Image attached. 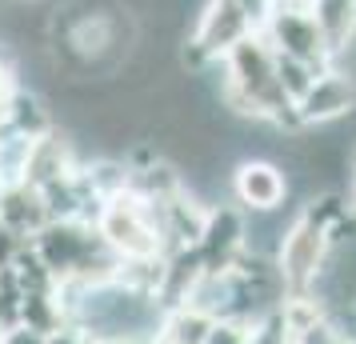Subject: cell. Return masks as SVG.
Segmentation results:
<instances>
[{
  "mask_svg": "<svg viewBox=\"0 0 356 344\" xmlns=\"http://www.w3.org/2000/svg\"><path fill=\"white\" fill-rule=\"evenodd\" d=\"M252 33H257V20L248 17L236 0H209L204 13H200V24H196L188 52L196 60H216V56H228Z\"/></svg>",
  "mask_w": 356,
  "mask_h": 344,
  "instance_id": "cell-5",
  "label": "cell"
},
{
  "mask_svg": "<svg viewBox=\"0 0 356 344\" xmlns=\"http://www.w3.org/2000/svg\"><path fill=\"white\" fill-rule=\"evenodd\" d=\"M24 4H33V0H24Z\"/></svg>",
  "mask_w": 356,
  "mask_h": 344,
  "instance_id": "cell-16",
  "label": "cell"
},
{
  "mask_svg": "<svg viewBox=\"0 0 356 344\" xmlns=\"http://www.w3.org/2000/svg\"><path fill=\"white\" fill-rule=\"evenodd\" d=\"M308 8H312V17L321 24L324 40H328V49L337 52L344 49L356 33V0H308Z\"/></svg>",
  "mask_w": 356,
  "mask_h": 344,
  "instance_id": "cell-9",
  "label": "cell"
},
{
  "mask_svg": "<svg viewBox=\"0 0 356 344\" xmlns=\"http://www.w3.org/2000/svg\"><path fill=\"white\" fill-rule=\"evenodd\" d=\"M264 40L276 49V56H292V60H305L312 68H324L332 56L312 8L300 0H276V8L264 20Z\"/></svg>",
  "mask_w": 356,
  "mask_h": 344,
  "instance_id": "cell-3",
  "label": "cell"
},
{
  "mask_svg": "<svg viewBox=\"0 0 356 344\" xmlns=\"http://www.w3.org/2000/svg\"><path fill=\"white\" fill-rule=\"evenodd\" d=\"M328 245H332L328 229L316 224V220H308V216H300V220L280 236V256H276L280 280H284L296 296H305L308 284L321 277V264H324V256H328Z\"/></svg>",
  "mask_w": 356,
  "mask_h": 344,
  "instance_id": "cell-4",
  "label": "cell"
},
{
  "mask_svg": "<svg viewBox=\"0 0 356 344\" xmlns=\"http://www.w3.org/2000/svg\"><path fill=\"white\" fill-rule=\"evenodd\" d=\"M49 336L52 332H44V328H36V325H24V320L0 328V344H49Z\"/></svg>",
  "mask_w": 356,
  "mask_h": 344,
  "instance_id": "cell-12",
  "label": "cell"
},
{
  "mask_svg": "<svg viewBox=\"0 0 356 344\" xmlns=\"http://www.w3.org/2000/svg\"><path fill=\"white\" fill-rule=\"evenodd\" d=\"M232 193L241 197L244 208L252 213H276L280 200L289 193V181L280 177V168L268 161H244L236 168V181H232Z\"/></svg>",
  "mask_w": 356,
  "mask_h": 344,
  "instance_id": "cell-7",
  "label": "cell"
},
{
  "mask_svg": "<svg viewBox=\"0 0 356 344\" xmlns=\"http://www.w3.org/2000/svg\"><path fill=\"white\" fill-rule=\"evenodd\" d=\"M0 129H13L20 136H49L52 132V120L44 113V104L33 97V92H24V88H13V97H8V113H4V124Z\"/></svg>",
  "mask_w": 356,
  "mask_h": 344,
  "instance_id": "cell-10",
  "label": "cell"
},
{
  "mask_svg": "<svg viewBox=\"0 0 356 344\" xmlns=\"http://www.w3.org/2000/svg\"><path fill=\"white\" fill-rule=\"evenodd\" d=\"M49 220L52 216H49L44 197H40V188H33V184H8V188H0V224L4 229H13L17 236L33 240Z\"/></svg>",
  "mask_w": 356,
  "mask_h": 344,
  "instance_id": "cell-8",
  "label": "cell"
},
{
  "mask_svg": "<svg viewBox=\"0 0 356 344\" xmlns=\"http://www.w3.org/2000/svg\"><path fill=\"white\" fill-rule=\"evenodd\" d=\"M236 4H241V8L257 20V24H264V20H268V13L276 8V0H236Z\"/></svg>",
  "mask_w": 356,
  "mask_h": 344,
  "instance_id": "cell-13",
  "label": "cell"
},
{
  "mask_svg": "<svg viewBox=\"0 0 356 344\" xmlns=\"http://www.w3.org/2000/svg\"><path fill=\"white\" fill-rule=\"evenodd\" d=\"M353 108H356V84L344 72H328L324 68L312 81V88L296 100V120L300 124H328V120L353 113Z\"/></svg>",
  "mask_w": 356,
  "mask_h": 344,
  "instance_id": "cell-6",
  "label": "cell"
},
{
  "mask_svg": "<svg viewBox=\"0 0 356 344\" xmlns=\"http://www.w3.org/2000/svg\"><path fill=\"white\" fill-rule=\"evenodd\" d=\"M49 344H97V341H88V336H84L81 328L65 325V328H56V332L49 336Z\"/></svg>",
  "mask_w": 356,
  "mask_h": 344,
  "instance_id": "cell-14",
  "label": "cell"
},
{
  "mask_svg": "<svg viewBox=\"0 0 356 344\" xmlns=\"http://www.w3.org/2000/svg\"><path fill=\"white\" fill-rule=\"evenodd\" d=\"M97 232L104 236V245L120 256V264L161 261V252H164L156 208L145 197H136L132 188H124V193H116V197L104 200V208L97 216Z\"/></svg>",
  "mask_w": 356,
  "mask_h": 344,
  "instance_id": "cell-2",
  "label": "cell"
},
{
  "mask_svg": "<svg viewBox=\"0 0 356 344\" xmlns=\"http://www.w3.org/2000/svg\"><path fill=\"white\" fill-rule=\"evenodd\" d=\"M252 336H257V332H248L244 320H228V316H220V320H212L204 344H252Z\"/></svg>",
  "mask_w": 356,
  "mask_h": 344,
  "instance_id": "cell-11",
  "label": "cell"
},
{
  "mask_svg": "<svg viewBox=\"0 0 356 344\" xmlns=\"http://www.w3.org/2000/svg\"><path fill=\"white\" fill-rule=\"evenodd\" d=\"M228 65V104H236L244 116H284L292 108L289 92L280 84V56L264 40V33H252L225 56Z\"/></svg>",
  "mask_w": 356,
  "mask_h": 344,
  "instance_id": "cell-1",
  "label": "cell"
},
{
  "mask_svg": "<svg viewBox=\"0 0 356 344\" xmlns=\"http://www.w3.org/2000/svg\"><path fill=\"white\" fill-rule=\"evenodd\" d=\"M13 76H8V68L0 65V124H4V113H8V97H13Z\"/></svg>",
  "mask_w": 356,
  "mask_h": 344,
  "instance_id": "cell-15",
  "label": "cell"
}]
</instances>
